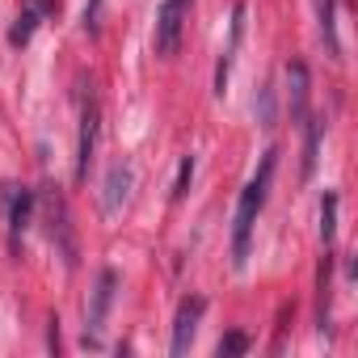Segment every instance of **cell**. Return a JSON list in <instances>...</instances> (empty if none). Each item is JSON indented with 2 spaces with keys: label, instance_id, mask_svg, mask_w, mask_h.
Listing matches in <instances>:
<instances>
[{
  "label": "cell",
  "instance_id": "cell-6",
  "mask_svg": "<svg viewBox=\"0 0 358 358\" xmlns=\"http://www.w3.org/2000/svg\"><path fill=\"white\" fill-rule=\"evenodd\" d=\"M131 186H135V173H131V164H110V173H106V211L114 215V211H122L127 207V199H131Z\"/></svg>",
  "mask_w": 358,
  "mask_h": 358
},
{
  "label": "cell",
  "instance_id": "cell-9",
  "mask_svg": "<svg viewBox=\"0 0 358 358\" xmlns=\"http://www.w3.org/2000/svg\"><path fill=\"white\" fill-rule=\"evenodd\" d=\"M51 9H55L51 0H30L26 13L17 17V26L9 30V43H13V47H26V43H30V34H34V26H38V17H43V13H51Z\"/></svg>",
  "mask_w": 358,
  "mask_h": 358
},
{
  "label": "cell",
  "instance_id": "cell-13",
  "mask_svg": "<svg viewBox=\"0 0 358 358\" xmlns=\"http://www.w3.org/2000/svg\"><path fill=\"white\" fill-rule=\"evenodd\" d=\"M333 232H337V194L324 190V199H320V241H324V249L333 245Z\"/></svg>",
  "mask_w": 358,
  "mask_h": 358
},
{
  "label": "cell",
  "instance_id": "cell-16",
  "mask_svg": "<svg viewBox=\"0 0 358 358\" xmlns=\"http://www.w3.org/2000/svg\"><path fill=\"white\" fill-rule=\"evenodd\" d=\"M245 350H249V337H245V333H228L215 354H220V358H232V354H245Z\"/></svg>",
  "mask_w": 358,
  "mask_h": 358
},
{
  "label": "cell",
  "instance_id": "cell-5",
  "mask_svg": "<svg viewBox=\"0 0 358 358\" xmlns=\"http://www.w3.org/2000/svg\"><path fill=\"white\" fill-rule=\"evenodd\" d=\"M114 295H118V274H114V270H101V278H97V291H93V303H89V316H85L93 337L106 329V316H110V303H114Z\"/></svg>",
  "mask_w": 358,
  "mask_h": 358
},
{
  "label": "cell",
  "instance_id": "cell-10",
  "mask_svg": "<svg viewBox=\"0 0 358 358\" xmlns=\"http://www.w3.org/2000/svg\"><path fill=\"white\" fill-rule=\"evenodd\" d=\"M287 89H291V118H308V68L287 64Z\"/></svg>",
  "mask_w": 358,
  "mask_h": 358
},
{
  "label": "cell",
  "instance_id": "cell-3",
  "mask_svg": "<svg viewBox=\"0 0 358 358\" xmlns=\"http://www.w3.org/2000/svg\"><path fill=\"white\" fill-rule=\"evenodd\" d=\"M97 127H101V110H97V97H93V85L80 101V139H76V182L89 177V164H93V152H97Z\"/></svg>",
  "mask_w": 358,
  "mask_h": 358
},
{
  "label": "cell",
  "instance_id": "cell-1",
  "mask_svg": "<svg viewBox=\"0 0 358 358\" xmlns=\"http://www.w3.org/2000/svg\"><path fill=\"white\" fill-rule=\"evenodd\" d=\"M274 164H278V148L266 152L262 160V173L241 190L236 199V215H232V266H245L249 262V245H253V228H257V215L266 207V190H270V177H274Z\"/></svg>",
  "mask_w": 358,
  "mask_h": 358
},
{
  "label": "cell",
  "instance_id": "cell-12",
  "mask_svg": "<svg viewBox=\"0 0 358 358\" xmlns=\"http://www.w3.org/2000/svg\"><path fill=\"white\" fill-rule=\"evenodd\" d=\"M30 215H34V194L30 190H17L13 194V207H9V232H13V241L30 228Z\"/></svg>",
  "mask_w": 358,
  "mask_h": 358
},
{
  "label": "cell",
  "instance_id": "cell-11",
  "mask_svg": "<svg viewBox=\"0 0 358 358\" xmlns=\"http://www.w3.org/2000/svg\"><path fill=\"white\" fill-rule=\"evenodd\" d=\"M312 5H316V22H320V38H324V47H329V55L337 59L341 55V43H337V5H333V0H312Z\"/></svg>",
  "mask_w": 358,
  "mask_h": 358
},
{
  "label": "cell",
  "instance_id": "cell-15",
  "mask_svg": "<svg viewBox=\"0 0 358 358\" xmlns=\"http://www.w3.org/2000/svg\"><path fill=\"white\" fill-rule=\"evenodd\" d=\"M308 127V143H303V177H312V169H316V152H320V122H303Z\"/></svg>",
  "mask_w": 358,
  "mask_h": 358
},
{
  "label": "cell",
  "instance_id": "cell-8",
  "mask_svg": "<svg viewBox=\"0 0 358 358\" xmlns=\"http://www.w3.org/2000/svg\"><path fill=\"white\" fill-rule=\"evenodd\" d=\"M241 34H245V5L232 9V38H228V51H224V59L215 68V93H224V85H228V72H232V55L241 47Z\"/></svg>",
  "mask_w": 358,
  "mask_h": 358
},
{
  "label": "cell",
  "instance_id": "cell-7",
  "mask_svg": "<svg viewBox=\"0 0 358 358\" xmlns=\"http://www.w3.org/2000/svg\"><path fill=\"white\" fill-rule=\"evenodd\" d=\"M51 241L59 245L64 262L76 266V241H72V228H68V207H64V199H55V194H51Z\"/></svg>",
  "mask_w": 358,
  "mask_h": 358
},
{
  "label": "cell",
  "instance_id": "cell-4",
  "mask_svg": "<svg viewBox=\"0 0 358 358\" xmlns=\"http://www.w3.org/2000/svg\"><path fill=\"white\" fill-rule=\"evenodd\" d=\"M203 312H207V299H203V295H186V299H182V308H177V316H173V341H169V354L182 358V354L194 345Z\"/></svg>",
  "mask_w": 358,
  "mask_h": 358
},
{
  "label": "cell",
  "instance_id": "cell-2",
  "mask_svg": "<svg viewBox=\"0 0 358 358\" xmlns=\"http://www.w3.org/2000/svg\"><path fill=\"white\" fill-rule=\"evenodd\" d=\"M186 9L190 0H164V5L156 9V55L160 59H173L177 47H182V30H186Z\"/></svg>",
  "mask_w": 358,
  "mask_h": 358
},
{
  "label": "cell",
  "instance_id": "cell-14",
  "mask_svg": "<svg viewBox=\"0 0 358 358\" xmlns=\"http://www.w3.org/2000/svg\"><path fill=\"white\" fill-rule=\"evenodd\" d=\"M190 182H194V156H182V164H177V182H173V203H182L190 194Z\"/></svg>",
  "mask_w": 358,
  "mask_h": 358
}]
</instances>
